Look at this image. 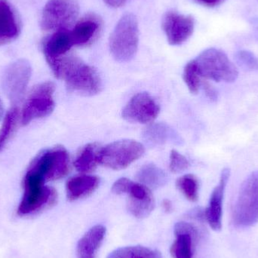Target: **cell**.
I'll list each match as a JSON object with an SVG mask.
<instances>
[{"label": "cell", "mask_w": 258, "mask_h": 258, "mask_svg": "<svg viewBox=\"0 0 258 258\" xmlns=\"http://www.w3.org/2000/svg\"><path fill=\"white\" fill-rule=\"evenodd\" d=\"M48 63L57 78L65 80L71 92L92 96L102 89L98 71L73 54H65Z\"/></svg>", "instance_id": "1"}, {"label": "cell", "mask_w": 258, "mask_h": 258, "mask_svg": "<svg viewBox=\"0 0 258 258\" xmlns=\"http://www.w3.org/2000/svg\"><path fill=\"white\" fill-rule=\"evenodd\" d=\"M110 50L119 62H128L135 57L139 43V28L136 17L125 14L118 21L110 37Z\"/></svg>", "instance_id": "2"}, {"label": "cell", "mask_w": 258, "mask_h": 258, "mask_svg": "<svg viewBox=\"0 0 258 258\" xmlns=\"http://www.w3.org/2000/svg\"><path fill=\"white\" fill-rule=\"evenodd\" d=\"M194 60L202 79L233 83L239 77L236 65L225 52L218 48L205 50Z\"/></svg>", "instance_id": "3"}, {"label": "cell", "mask_w": 258, "mask_h": 258, "mask_svg": "<svg viewBox=\"0 0 258 258\" xmlns=\"http://www.w3.org/2000/svg\"><path fill=\"white\" fill-rule=\"evenodd\" d=\"M69 171V153L64 147L57 146L39 153L32 161L26 174L36 176L45 183L65 177Z\"/></svg>", "instance_id": "4"}, {"label": "cell", "mask_w": 258, "mask_h": 258, "mask_svg": "<svg viewBox=\"0 0 258 258\" xmlns=\"http://www.w3.org/2000/svg\"><path fill=\"white\" fill-rule=\"evenodd\" d=\"M24 194L18 209V215L27 216L51 207L57 202V194L54 188L45 186V182L36 176L26 174Z\"/></svg>", "instance_id": "5"}, {"label": "cell", "mask_w": 258, "mask_h": 258, "mask_svg": "<svg viewBox=\"0 0 258 258\" xmlns=\"http://www.w3.org/2000/svg\"><path fill=\"white\" fill-rule=\"evenodd\" d=\"M233 222L242 228L258 222V171L251 173L241 185L233 211Z\"/></svg>", "instance_id": "6"}, {"label": "cell", "mask_w": 258, "mask_h": 258, "mask_svg": "<svg viewBox=\"0 0 258 258\" xmlns=\"http://www.w3.org/2000/svg\"><path fill=\"white\" fill-rule=\"evenodd\" d=\"M116 195L128 196L127 209L129 213L138 219L147 218L155 208V200L150 188L141 183H135L125 177L119 179L112 186Z\"/></svg>", "instance_id": "7"}, {"label": "cell", "mask_w": 258, "mask_h": 258, "mask_svg": "<svg viewBox=\"0 0 258 258\" xmlns=\"http://www.w3.org/2000/svg\"><path fill=\"white\" fill-rule=\"evenodd\" d=\"M142 144L134 140H121L101 147L99 164L113 170H122L144 155Z\"/></svg>", "instance_id": "8"}, {"label": "cell", "mask_w": 258, "mask_h": 258, "mask_svg": "<svg viewBox=\"0 0 258 258\" xmlns=\"http://www.w3.org/2000/svg\"><path fill=\"white\" fill-rule=\"evenodd\" d=\"M77 0H48L42 10L41 27L45 31L68 30L78 18Z\"/></svg>", "instance_id": "9"}, {"label": "cell", "mask_w": 258, "mask_h": 258, "mask_svg": "<svg viewBox=\"0 0 258 258\" xmlns=\"http://www.w3.org/2000/svg\"><path fill=\"white\" fill-rule=\"evenodd\" d=\"M54 90L55 86L51 82L41 83L33 89L23 108V125H27L34 119L45 117L52 113Z\"/></svg>", "instance_id": "10"}, {"label": "cell", "mask_w": 258, "mask_h": 258, "mask_svg": "<svg viewBox=\"0 0 258 258\" xmlns=\"http://www.w3.org/2000/svg\"><path fill=\"white\" fill-rule=\"evenodd\" d=\"M31 66L27 60L21 59L11 63L3 77L5 94L14 104L19 102L24 96L31 76Z\"/></svg>", "instance_id": "11"}, {"label": "cell", "mask_w": 258, "mask_h": 258, "mask_svg": "<svg viewBox=\"0 0 258 258\" xmlns=\"http://www.w3.org/2000/svg\"><path fill=\"white\" fill-rule=\"evenodd\" d=\"M159 104L147 92L135 95L122 110V117L134 123L147 124L154 121L159 113Z\"/></svg>", "instance_id": "12"}, {"label": "cell", "mask_w": 258, "mask_h": 258, "mask_svg": "<svg viewBox=\"0 0 258 258\" xmlns=\"http://www.w3.org/2000/svg\"><path fill=\"white\" fill-rule=\"evenodd\" d=\"M162 26L169 44L178 45L192 36L195 21L189 15L185 16L175 12H168L162 18Z\"/></svg>", "instance_id": "13"}, {"label": "cell", "mask_w": 258, "mask_h": 258, "mask_svg": "<svg viewBox=\"0 0 258 258\" xmlns=\"http://www.w3.org/2000/svg\"><path fill=\"white\" fill-rule=\"evenodd\" d=\"M174 240L170 248L172 258H194L198 230L190 223L180 221L174 227Z\"/></svg>", "instance_id": "14"}, {"label": "cell", "mask_w": 258, "mask_h": 258, "mask_svg": "<svg viewBox=\"0 0 258 258\" xmlns=\"http://www.w3.org/2000/svg\"><path fill=\"white\" fill-rule=\"evenodd\" d=\"M230 176V168H224L221 172L219 183L212 191L209 205L204 212L206 221L215 231H219L222 228L223 201Z\"/></svg>", "instance_id": "15"}, {"label": "cell", "mask_w": 258, "mask_h": 258, "mask_svg": "<svg viewBox=\"0 0 258 258\" xmlns=\"http://www.w3.org/2000/svg\"><path fill=\"white\" fill-rule=\"evenodd\" d=\"M101 19L95 15H88L82 18L71 30L74 46H83L93 42L101 29Z\"/></svg>", "instance_id": "16"}, {"label": "cell", "mask_w": 258, "mask_h": 258, "mask_svg": "<svg viewBox=\"0 0 258 258\" xmlns=\"http://www.w3.org/2000/svg\"><path fill=\"white\" fill-rule=\"evenodd\" d=\"M106 233L107 229L104 225L97 224L91 227L77 242V258H97Z\"/></svg>", "instance_id": "17"}, {"label": "cell", "mask_w": 258, "mask_h": 258, "mask_svg": "<svg viewBox=\"0 0 258 258\" xmlns=\"http://www.w3.org/2000/svg\"><path fill=\"white\" fill-rule=\"evenodd\" d=\"M73 46L69 30H57L44 39L42 49L47 62L51 61L68 54Z\"/></svg>", "instance_id": "18"}, {"label": "cell", "mask_w": 258, "mask_h": 258, "mask_svg": "<svg viewBox=\"0 0 258 258\" xmlns=\"http://www.w3.org/2000/svg\"><path fill=\"white\" fill-rule=\"evenodd\" d=\"M96 176L80 174L71 177L67 182V197L70 201H77L93 194L99 186Z\"/></svg>", "instance_id": "19"}, {"label": "cell", "mask_w": 258, "mask_h": 258, "mask_svg": "<svg viewBox=\"0 0 258 258\" xmlns=\"http://www.w3.org/2000/svg\"><path fill=\"white\" fill-rule=\"evenodd\" d=\"M19 33L16 14L6 0H0V45L15 40Z\"/></svg>", "instance_id": "20"}, {"label": "cell", "mask_w": 258, "mask_h": 258, "mask_svg": "<svg viewBox=\"0 0 258 258\" xmlns=\"http://www.w3.org/2000/svg\"><path fill=\"white\" fill-rule=\"evenodd\" d=\"M101 147L96 143L85 146L77 155L74 166L81 173L93 171L99 164V153Z\"/></svg>", "instance_id": "21"}, {"label": "cell", "mask_w": 258, "mask_h": 258, "mask_svg": "<svg viewBox=\"0 0 258 258\" xmlns=\"http://www.w3.org/2000/svg\"><path fill=\"white\" fill-rule=\"evenodd\" d=\"M137 178L140 183L153 189L164 186L168 181L166 173L152 163L143 165L137 174Z\"/></svg>", "instance_id": "22"}, {"label": "cell", "mask_w": 258, "mask_h": 258, "mask_svg": "<svg viewBox=\"0 0 258 258\" xmlns=\"http://www.w3.org/2000/svg\"><path fill=\"white\" fill-rule=\"evenodd\" d=\"M147 142L152 145H162L178 141L177 135L172 128L164 123H155L147 127L144 132Z\"/></svg>", "instance_id": "23"}, {"label": "cell", "mask_w": 258, "mask_h": 258, "mask_svg": "<svg viewBox=\"0 0 258 258\" xmlns=\"http://www.w3.org/2000/svg\"><path fill=\"white\" fill-rule=\"evenodd\" d=\"M107 258H163L160 251L142 246L130 245L116 248L107 255Z\"/></svg>", "instance_id": "24"}, {"label": "cell", "mask_w": 258, "mask_h": 258, "mask_svg": "<svg viewBox=\"0 0 258 258\" xmlns=\"http://www.w3.org/2000/svg\"><path fill=\"white\" fill-rule=\"evenodd\" d=\"M19 119V110L17 107L11 109L3 121L0 128V152L4 149L16 130Z\"/></svg>", "instance_id": "25"}, {"label": "cell", "mask_w": 258, "mask_h": 258, "mask_svg": "<svg viewBox=\"0 0 258 258\" xmlns=\"http://www.w3.org/2000/svg\"><path fill=\"white\" fill-rule=\"evenodd\" d=\"M177 189L189 201L197 202L199 199V180L194 174H185L176 181Z\"/></svg>", "instance_id": "26"}, {"label": "cell", "mask_w": 258, "mask_h": 258, "mask_svg": "<svg viewBox=\"0 0 258 258\" xmlns=\"http://www.w3.org/2000/svg\"><path fill=\"white\" fill-rule=\"evenodd\" d=\"M183 77L189 92L192 94L198 93L203 82L194 60L185 66Z\"/></svg>", "instance_id": "27"}, {"label": "cell", "mask_w": 258, "mask_h": 258, "mask_svg": "<svg viewBox=\"0 0 258 258\" xmlns=\"http://www.w3.org/2000/svg\"><path fill=\"white\" fill-rule=\"evenodd\" d=\"M189 166L188 159L176 150H173L170 154L169 168L171 172L180 173L187 169Z\"/></svg>", "instance_id": "28"}, {"label": "cell", "mask_w": 258, "mask_h": 258, "mask_svg": "<svg viewBox=\"0 0 258 258\" xmlns=\"http://www.w3.org/2000/svg\"><path fill=\"white\" fill-rule=\"evenodd\" d=\"M237 59L239 63L248 70H256L258 68L257 59L251 53L248 51H240L238 54Z\"/></svg>", "instance_id": "29"}, {"label": "cell", "mask_w": 258, "mask_h": 258, "mask_svg": "<svg viewBox=\"0 0 258 258\" xmlns=\"http://www.w3.org/2000/svg\"><path fill=\"white\" fill-rule=\"evenodd\" d=\"M202 85H203V88H204L206 95H207L211 100H213V101L214 100H216L217 98H218V95H217V92L215 90V89H214L209 83H207V82L202 83Z\"/></svg>", "instance_id": "30"}, {"label": "cell", "mask_w": 258, "mask_h": 258, "mask_svg": "<svg viewBox=\"0 0 258 258\" xmlns=\"http://www.w3.org/2000/svg\"><path fill=\"white\" fill-rule=\"evenodd\" d=\"M128 0H104V3L107 6H110L113 8L121 7L123 6Z\"/></svg>", "instance_id": "31"}, {"label": "cell", "mask_w": 258, "mask_h": 258, "mask_svg": "<svg viewBox=\"0 0 258 258\" xmlns=\"http://www.w3.org/2000/svg\"><path fill=\"white\" fill-rule=\"evenodd\" d=\"M162 208H163L164 211L167 213L172 212L173 206L172 203L170 200H164L162 203Z\"/></svg>", "instance_id": "32"}, {"label": "cell", "mask_w": 258, "mask_h": 258, "mask_svg": "<svg viewBox=\"0 0 258 258\" xmlns=\"http://www.w3.org/2000/svg\"><path fill=\"white\" fill-rule=\"evenodd\" d=\"M199 3L208 6H215L221 3V0H197Z\"/></svg>", "instance_id": "33"}, {"label": "cell", "mask_w": 258, "mask_h": 258, "mask_svg": "<svg viewBox=\"0 0 258 258\" xmlns=\"http://www.w3.org/2000/svg\"><path fill=\"white\" fill-rule=\"evenodd\" d=\"M2 114H3V106H2V103L0 101V117H1Z\"/></svg>", "instance_id": "34"}]
</instances>
